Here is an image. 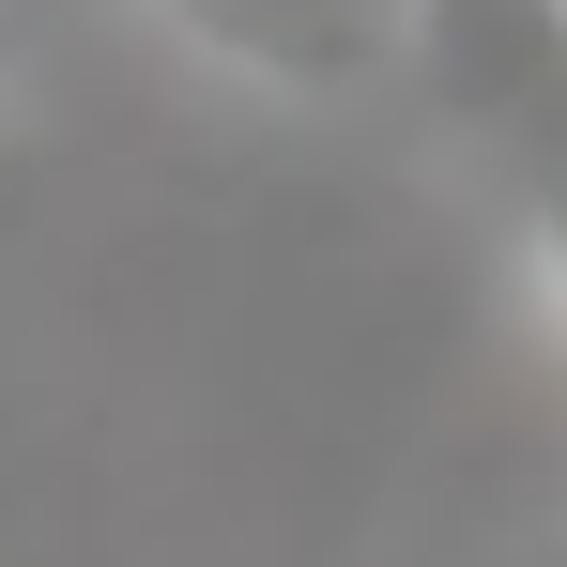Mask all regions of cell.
Returning <instances> with one entry per match:
<instances>
[{
	"label": "cell",
	"mask_w": 567,
	"mask_h": 567,
	"mask_svg": "<svg viewBox=\"0 0 567 567\" xmlns=\"http://www.w3.org/2000/svg\"><path fill=\"white\" fill-rule=\"evenodd\" d=\"M185 47H215L230 78H277V93H353L414 47V0H154Z\"/></svg>",
	"instance_id": "cell-1"
},
{
	"label": "cell",
	"mask_w": 567,
	"mask_h": 567,
	"mask_svg": "<svg viewBox=\"0 0 567 567\" xmlns=\"http://www.w3.org/2000/svg\"><path fill=\"white\" fill-rule=\"evenodd\" d=\"M0 123H16V0H0Z\"/></svg>",
	"instance_id": "cell-3"
},
{
	"label": "cell",
	"mask_w": 567,
	"mask_h": 567,
	"mask_svg": "<svg viewBox=\"0 0 567 567\" xmlns=\"http://www.w3.org/2000/svg\"><path fill=\"white\" fill-rule=\"evenodd\" d=\"M537 277H553V307H567V169L537 185Z\"/></svg>",
	"instance_id": "cell-2"
}]
</instances>
